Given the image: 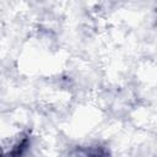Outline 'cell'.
<instances>
[{"instance_id":"cell-1","label":"cell","mask_w":157,"mask_h":157,"mask_svg":"<svg viewBox=\"0 0 157 157\" xmlns=\"http://www.w3.org/2000/svg\"><path fill=\"white\" fill-rule=\"evenodd\" d=\"M69 157H110L109 150L102 145L78 146L70 152Z\"/></svg>"}]
</instances>
